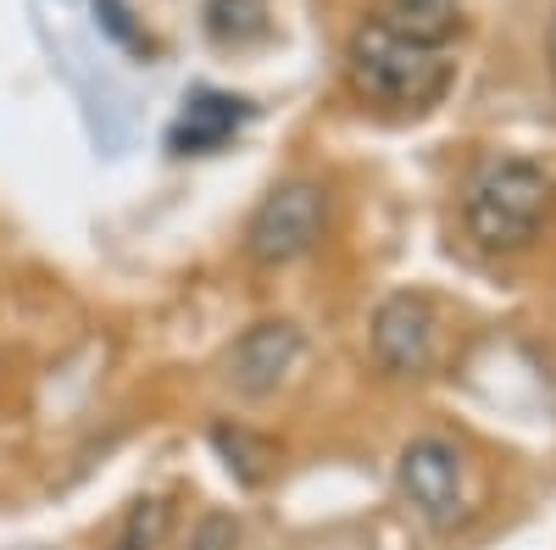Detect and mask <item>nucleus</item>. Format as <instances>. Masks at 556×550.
I'll list each match as a JSON object with an SVG mask.
<instances>
[{
  "mask_svg": "<svg viewBox=\"0 0 556 550\" xmlns=\"http://www.w3.org/2000/svg\"><path fill=\"white\" fill-rule=\"evenodd\" d=\"M301 356H306L301 323H290V317H262V323H251L235 345H228L223 379L240 400H267L295 379Z\"/></svg>",
  "mask_w": 556,
  "mask_h": 550,
  "instance_id": "423d86ee",
  "label": "nucleus"
},
{
  "mask_svg": "<svg viewBox=\"0 0 556 550\" xmlns=\"http://www.w3.org/2000/svg\"><path fill=\"white\" fill-rule=\"evenodd\" d=\"M551 201H556V183L540 162L484 156L468 172V183H462V228H468L473 245H484L495 256H518L540 240Z\"/></svg>",
  "mask_w": 556,
  "mask_h": 550,
  "instance_id": "f03ea898",
  "label": "nucleus"
},
{
  "mask_svg": "<svg viewBox=\"0 0 556 550\" xmlns=\"http://www.w3.org/2000/svg\"><path fill=\"white\" fill-rule=\"evenodd\" d=\"M96 23H101V34H106V39H117V44H123V51L151 56V34L134 23L128 0H96Z\"/></svg>",
  "mask_w": 556,
  "mask_h": 550,
  "instance_id": "f8f14e48",
  "label": "nucleus"
},
{
  "mask_svg": "<svg viewBox=\"0 0 556 550\" xmlns=\"http://www.w3.org/2000/svg\"><path fill=\"white\" fill-rule=\"evenodd\" d=\"M201 23L212 44L245 51V44H262L273 34V7L267 0H201Z\"/></svg>",
  "mask_w": 556,
  "mask_h": 550,
  "instance_id": "9d476101",
  "label": "nucleus"
},
{
  "mask_svg": "<svg viewBox=\"0 0 556 550\" xmlns=\"http://www.w3.org/2000/svg\"><path fill=\"white\" fill-rule=\"evenodd\" d=\"M367 350H374L379 373L390 379H424L440 356V317L434 300L417 290H395L379 300L374 329H367Z\"/></svg>",
  "mask_w": 556,
  "mask_h": 550,
  "instance_id": "20e7f679",
  "label": "nucleus"
},
{
  "mask_svg": "<svg viewBox=\"0 0 556 550\" xmlns=\"http://www.w3.org/2000/svg\"><path fill=\"white\" fill-rule=\"evenodd\" d=\"M345 78L367 106L395 112V117H424L451 95L456 56L451 44H424V39L395 34L379 17H362L345 39Z\"/></svg>",
  "mask_w": 556,
  "mask_h": 550,
  "instance_id": "f257e3e1",
  "label": "nucleus"
},
{
  "mask_svg": "<svg viewBox=\"0 0 556 550\" xmlns=\"http://www.w3.org/2000/svg\"><path fill=\"white\" fill-rule=\"evenodd\" d=\"M167 528H173V500L167 495H139L134 507H123L106 550H162Z\"/></svg>",
  "mask_w": 556,
  "mask_h": 550,
  "instance_id": "9b49d317",
  "label": "nucleus"
},
{
  "mask_svg": "<svg viewBox=\"0 0 556 550\" xmlns=\"http://www.w3.org/2000/svg\"><path fill=\"white\" fill-rule=\"evenodd\" d=\"M323 234H329V190L317 178H285L262 195V206L251 212L245 222V261L262 267V272H278V267H295L306 261Z\"/></svg>",
  "mask_w": 556,
  "mask_h": 550,
  "instance_id": "7ed1b4c3",
  "label": "nucleus"
},
{
  "mask_svg": "<svg viewBox=\"0 0 556 550\" xmlns=\"http://www.w3.org/2000/svg\"><path fill=\"white\" fill-rule=\"evenodd\" d=\"M184 550H240V517L228 512H201L190 539H184Z\"/></svg>",
  "mask_w": 556,
  "mask_h": 550,
  "instance_id": "ddd939ff",
  "label": "nucleus"
},
{
  "mask_svg": "<svg viewBox=\"0 0 556 550\" xmlns=\"http://www.w3.org/2000/svg\"><path fill=\"white\" fill-rule=\"evenodd\" d=\"M374 17L390 23L395 34H406V39L451 44L462 34V0H379Z\"/></svg>",
  "mask_w": 556,
  "mask_h": 550,
  "instance_id": "1a4fd4ad",
  "label": "nucleus"
},
{
  "mask_svg": "<svg viewBox=\"0 0 556 550\" xmlns=\"http://www.w3.org/2000/svg\"><path fill=\"white\" fill-rule=\"evenodd\" d=\"M551 78H556V17H551Z\"/></svg>",
  "mask_w": 556,
  "mask_h": 550,
  "instance_id": "4468645a",
  "label": "nucleus"
},
{
  "mask_svg": "<svg viewBox=\"0 0 556 550\" xmlns=\"http://www.w3.org/2000/svg\"><path fill=\"white\" fill-rule=\"evenodd\" d=\"M256 117V106L245 95H228V89H190L167 128V151L173 156H212L223 151L235 133H245V123Z\"/></svg>",
  "mask_w": 556,
  "mask_h": 550,
  "instance_id": "0eeeda50",
  "label": "nucleus"
},
{
  "mask_svg": "<svg viewBox=\"0 0 556 550\" xmlns=\"http://www.w3.org/2000/svg\"><path fill=\"white\" fill-rule=\"evenodd\" d=\"M395 478H401V495L412 500V512L424 523H434V528H451L462 512H468V468H462V450L440 434H424V439L401 445Z\"/></svg>",
  "mask_w": 556,
  "mask_h": 550,
  "instance_id": "39448f33",
  "label": "nucleus"
},
{
  "mask_svg": "<svg viewBox=\"0 0 556 550\" xmlns=\"http://www.w3.org/2000/svg\"><path fill=\"white\" fill-rule=\"evenodd\" d=\"M212 450H217V462L228 468V478H235L240 489H262L267 478H273V439H262L256 429H245V423H212Z\"/></svg>",
  "mask_w": 556,
  "mask_h": 550,
  "instance_id": "6e6552de",
  "label": "nucleus"
}]
</instances>
